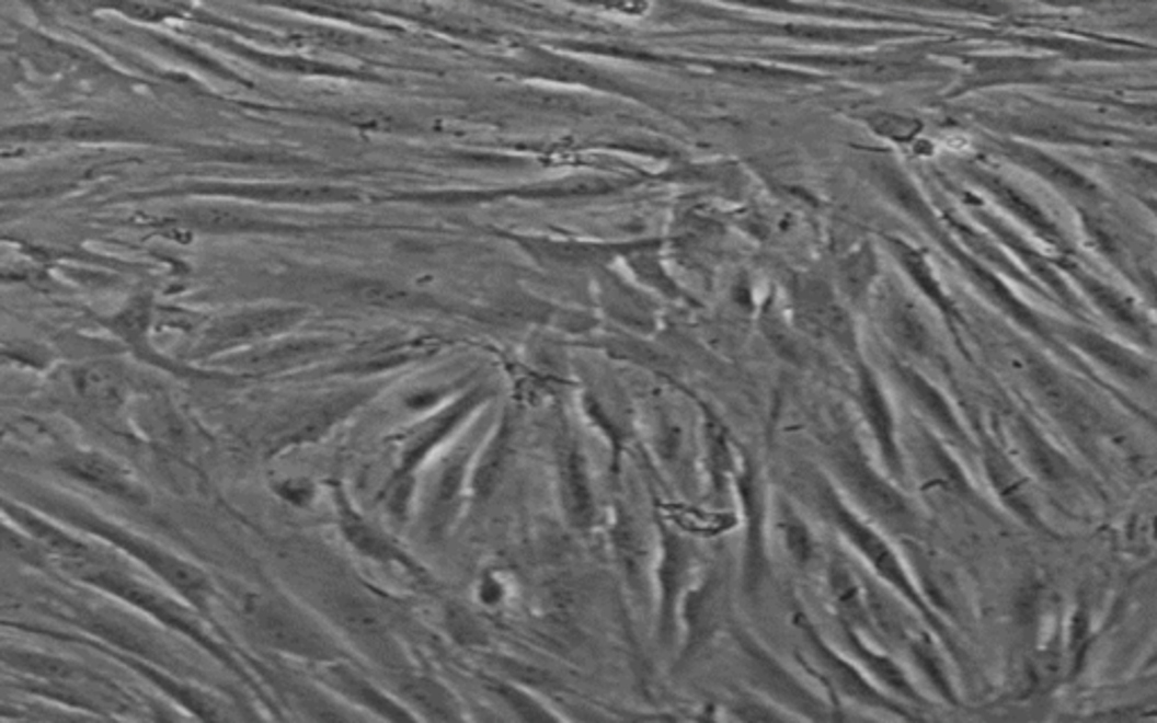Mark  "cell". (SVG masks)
<instances>
[{"mask_svg":"<svg viewBox=\"0 0 1157 723\" xmlns=\"http://www.w3.org/2000/svg\"><path fill=\"white\" fill-rule=\"evenodd\" d=\"M70 572L76 574L78 578H82V582L108 593V595H116L121 597L123 601L131 604L134 608L138 610H145L148 615H152V618H157L161 624L188 635L191 640H195L199 646H204L206 651H210V654H215L217 658H220L222 663L236 667V663L225 654V649L217 644L215 640H210L193 620L191 615L181 608L179 604H174L172 599L163 597L161 593L152 590L150 586L140 584L138 578L125 574L123 570L114 567V565H104L102 561H89V563H80V565H68ZM238 669V667H236Z\"/></svg>","mask_w":1157,"mask_h":723,"instance_id":"obj_1","label":"cell"},{"mask_svg":"<svg viewBox=\"0 0 1157 723\" xmlns=\"http://www.w3.org/2000/svg\"><path fill=\"white\" fill-rule=\"evenodd\" d=\"M240 610L253 635L280 654L319 663H329L335 656V649L329 640L312 629L301 615L276 599L249 593L242 597Z\"/></svg>","mask_w":1157,"mask_h":723,"instance_id":"obj_2","label":"cell"},{"mask_svg":"<svg viewBox=\"0 0 1157 723\" xmlns=\"http://www.w3.org/2000/svg\"><path fill=\"white\" fill-rule=\"evenodd\" d=\"M78 523L84 525L87 529H91L93 533L106 538L108 542H114V546H118L121 550H125L127 554L138 559L142 565H148L150 572H154L159 578H163V582L176 595L184 597L197 610L208 612L213 588H210L208 576L199 567L176 559L174 554L157 548L154 542H150V540H142V538H138V536H134L129 531L116 529L112 523H102L98 518H78Z\"/></svg>","mask_w":1157,"mask_h":723,"instance_id":"obj_3","label":"cell"},{"mask_svg":"<svg viewBox=\"0 0 1157 723\" xmlns=\"http://www.w3.org/2000/svg\"><path fill=\"white\" fill-rule=\"evenodd\" d=\"M323 608L331 620L362 649L389 669L401 665V649L391 638L380 610L355 590H333L323 597Z\"/></svg>","mask_w":1157,"mask_h":723,"instance_id":"obj_4","label":"cell"},{"mask_svg":"<svg viewBox=\"0 0 1157 723\" xmlns=\"http://www.w3.org/2000/svg\"><path fill=\"white\" fill-rule=\"evenodd\" d=\"M823 506L825 512L829 514V518L837 523V527L852 540V546L857 550H861V554L871 561V565L886 578V582H891L897 590H902L904 595H907L909 599H916V593L909 584L907 574H904V570L900 567L895 554L889 550L886 542L873 531L868 529V525H863L855 514H850L846 506L835 497V493H823Z\"/></svg>","mask_w":1157,"mask_h":723,"instance_id":"obj_5","label":"cell"},{"mask_svg":"<svg viewBox=\"0 0 1157 723\" xmlns=\"http://www.w3.org/2000/svg\"><path fill=\"white\" fill-rule=\"evenodd\" d=\"M837 466L850 491L880 518L897 523L900 518L907 516V504L873 473L871 466L861 459V455H857V450L841 448L837 452Z\"/></svg>","mask_w":1157,"mask_h":723,"instance_id":"obj_6","label":"cell"},{"mask_svg":"<svg viewBox=\"0 0 1157 723\" xmlns=\"http://www.w3.org/2000/svg\"><path fill=\"white\" fill-rule=\"evenodd\" d=\"M303 317L299 308H263V310H247L236 317H229L215 325L208 335V342L213 346H231L242 342H259L263 337L283 333L289 325L297 323Z\"/></svg>","mask_w":1157,"mask_h":723,"instance_id":"obj_7","label":"cell"},{"mask_svg":"<svg viewBox=\"0 0 1157 723\" xmlns=\"http://www.w3.org/2000/svg\"><path fill=\"white\" fill-rule=\"evenodd\" d=\"M337 504H340V527H342V533L346 536L348 546L359 556H367L374 563L401 567L403 572H412L416 578L423 574V570L414 561H410L401 550H398L380 529L369 525L365 518H359L340 493H337Z\"/></svg>","mask_w":1157,"mask_h":723,"instance_id":"obj_8","label":"cell"},{"mask_svg":"<svg viewBox=\"0 0 1157 723\" xmlns=\"http://www.w3.org/2000/svg\"><path fill=\"white\" fill-rule=\"evenodd\" d=\"M64 470L70 478H76L78 482L100 493L121 497L127 502L142 500L140 489L134 484V480L125 473V470L116 461L106 459L98 452H78V455L68 457L64 461Z\"/></svg>","mask_w":1157,"mask_h":723,"instance_id":"obj_9","label":"cell"},{"mask_svg":"<svg viewBox=\"0 0 1157 723\" xmlns=\"http://www.w3.org/2000/svg\"><path fill=\"white\" fill-rule=\"evenodd\" d=\"M799 627L803 631V638L805 642L812 646V654L814 658L818 661V665L823 667V672L827 674V678L835 682L841 692H846L850 699L859 701V703H866V705H884L886 708V699L875 692L871 685H868L857 669H852L844 658H839L835 651H832L821 638L818 633L812 629V624L803 618V615H799Z\"/></svg>","mask_w":1157,"mask_h":723,"instance_id":"obj_10","label":"cell"},{"mask_svg":"<svg viewBox=\"0 0 1157 723\" xmlns=\"http://www.w3.org/2000/svg\"><path fill=\"white\" fill-rule=\"evenodd\" d=\"M740 644H742V651L746 656V663H748V669L751 674L755 676V680L765 687V690H769L776 699L793 705V708H805V710H814L816 708V701L812 695L805 692V687H801V682L795 680L793 676H789L771 656H767L765 649H759L753 640H748L746 635H740Z\"/></svg>","mask_w":1157,"mask_h":723,"instance_id":"obj_11","label":"cell"},{"mask_svg":"<svg viewBox=\"0 0 1157 723\" xmlns=\"http://www.w3.org/2000/svg\"><path fill=\"white\" fill-rule=\"evenodd\" d=\"M721 612V582L717 576L706 578V584L687 597L685 620H687V654H692L701 642L717 629Z\"/></svg>","mask_w":1157,"mask_h":723,"instance_id":"obj_12","label":"cell"},{"mask_svg":"<svg viewBox=\"0 0 1157 723\" xmlns=\"http://www.w3.org/2000/svg\"><path fill=\"white\" fill-rule=\"evenodd\" d=\"M76 387L89 405L108 412L123 403L125 378L116 365L95 362L76 374Z\"/></svg>","mask_w":1157,"mask_h":723,"instance_id":"obj_13","label":"cell"},{"mask_svg":"<svg viewBox=\"0 0 1157 723\" xmlns=\"http://www.w3.org/2000/svg\"><path fill=\"white\" fill-rule=\"evenodd\" d=\"M16 520H19L21 527H25V531L36 542H39V546L46 552L57 554L68 565H80V563L95 561V554H93L91 548H87L84 542H80L78 538H72L70 533L57 529L55 525H48L42 518H34V516H30L25 512H16Z\"/></svg>","mask_w":1157,"mask_h":723,"instance_id":"obj_14","label":"cell"},{"mask_svg":"<svg viewBox=\"0 0 1157 723\" xmlns=\"http://www.w3.org/2000/svg\"><path fill=\"white\" fill-rule=\"evenodd\" d=\"M329 682L333 687H337V690L342 695H346L351 701H355L359 705H367V708L376 710L378 714H382L387 719H408L410 716V712L398 708L382 692H378L371 682H367L365 678L357 676L355 672H351L346 667H331L329 669Z\"/></svg>","mask_w":1157,"mask_h":723,"instance_id":"obj_15","label":"cell"},{"mask_svg":"<svg viewBox=\"0 0 1157 723\" xmlns=\"http://www.w3.org/2000/svg\"><path fill=\"white\" fill-rule=\"evenodd\" d=\"M403 697L416 705L427 719H455V699L446 692V687L437 680L425 676H401Z\"/></svg>","mask_w":1157,"mask_h":723,"instance_id":"obj_16","label":"cell"},{"mask_svg":"<svg viewBox=\"0 0 1157 723\" xmlns=\"http://www.w3.org/2000/svg\"><path fill=\"white\" fill-rule=\"evenodd\" d=\"M561 475H563V493H565L568 514L576 527H586L591 523L593 504H591L588 482L584 473V461L576 455V450H568L563 455Z\"/></svg>","mask_w":1157,"mask_h":723,"instance_id":"obj_17","label":"cell"},{"mask_svg":"<svg viewBox=\"0 0 1157 723\" xmlns=\"http://www.w3.org/2000/svg\"><path fill=\"white\" fill-rule=\"evenodd\" d=\"M829 584H832V590H835V597L839 601V608H841V615H844V624L863 627L866 610L861 606V593H859V588L855 584L852 574L844 565L832 563Z\"/></svg>","mask_w":1157,"mask_h":723,"instance_id":"obj_18","label":"cell"},{"mask_svg":"<svg viewBox=\"0 0 1157 723\" xmlns=\"http://www.w3.org/2000/svg\"><path fill=\"white\" fill-rule=\"evenodd\" d=\"M683 572H685L683 550H680V546H676V540L669 538L667 546H665V565H663V572H661L663 597H665V601H663V622H665L667 631H672V627H674V608H676V595H678Z\"/></svg>","mask_w":1157,"mask_h":723,"instance_id":"obj_19","label":"cell"},{"mask_svg":"<svg viewBox=\"0 0 1157 723\" xmlns=\"http://www.w3.org/2000/svg\"><path fill=\"white\" fill-rule=\"evenodd\" d=\"M844 627H846V633H848V638H850V644H852V649L857 651V656H859V658H863V663H866V665H871V667H873V672H875V674H878V676H880V678H882V680H884L886 685H891V687H893V690H897V692H902V695H907V697H914V699H916V695L912 692V687H909L907 678H904V676H902V672H900V669H897V667H895V665H893L891 661H886V658H880V656H873V654H871V651H868V649L863 646V642H861V640L857 638V631H855V627H848V624H844Z\"/></svg>","mask_w":1157,"mask_h":723,"instance_id":"obj_20","label":"cell"},{"mask_svg":"<svg viewBox=\"0 0 1157 723\" xmlns=\"http://www.w3.org/2000/svg\"><path fill=\"white\" fill-rule=\"evenodd\" d=\"M861 398H863V408H866V416L868 421H871L873 429L880 434L882 439V446L886 450V455H893V446H891V416H889V410L882 401V393L880 389L871 382V378H863L861 380Z\"/></svg>","mask_w":1157,"mask_h":723,"instance_id":"obj_21","label":"cell"},{"mask_svg":"<svg viewBox=\"0 0 1157 723\" xmlns=\"http://www.w3.org/2000/svg\"><path fill=\"white\" fill-rule=\"evenodd\" d=\"M321 351H323V342H293V344H283L278 348H272L267 353L251 357V362L259 367H287V365H297V362L310 359L319 355Z\"/></svg>","mask_w":1157,"mask_h":723,"instance_id":"obj_22","label":"cell"},{"mask_svg":"<svg viewBox=\"0 0 1157 723\" xmlns=\"http://www.w3.org/2000/svg\"><path fill=\"white\" fill-rule=\"evenodd\" d=\"M357 297L365 303L380 306V308H410L414 301L419 303V299L412 297L408 289L393 287V285H387V283H365V285H359Z\"/></svg>","mask_w":1157,"mask_h":723,"instance_id":"obj_23","label":"cell"},{"mask_svg":"<svg viewBox=\"0 0 1157 723\" xmlns=\"http://www.w3.org/2000/svg\"><path fill=\"white\" fill-rule=\"evenodd\" d=\"M148 321H150V308L145 301H134L129 308H125L116 321H114V329L125 337V340H138L145 329H148Z\"/></svg>","mask_w":1157,"mask_h":723,"instance_id":"obj_24","label":"cell"},{"mask_svg":"<svg viewBox=\"0 0 1157 723\" xmlns=\"http://www.w3.org/2000/svg\"><path fill=\"white\" fill-rule=\"evenodd\" d=\"M787 546L793 559L799 563H807L812 556V538L807 529L801 527V523H789L787 525Z\"/></svg>","mask_w":1157,"mask_h":723,"instance_id":"obj_25","label":"cell"}]
</instances>
